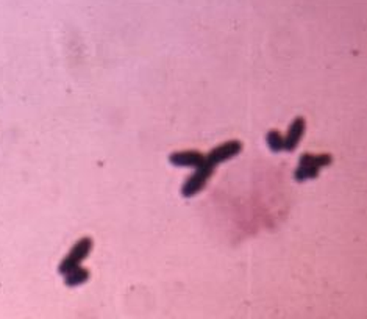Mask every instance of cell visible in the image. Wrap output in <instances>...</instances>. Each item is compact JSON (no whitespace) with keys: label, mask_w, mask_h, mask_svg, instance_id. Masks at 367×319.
<instances>
[{"label":"cell","mask_w":367,"mask_h":319,"mask_svg":"<svg viewBox=\"0 0 367 319\" xmlns=\"http://www.w3.org/2000/svg\"><path fill=\"white\" fill-rule=\"evenodd\" d=\"M331 155L321 154V155H311V154H303L299 161V168L295 171L294 177L297 182H305L309 179H316L319 175V171L322 168L331 165Z\"/></svg>","instance_id":"obj_1"},{"label":"cell","mask_w":367,"mask_h":319,"mask_svg":"<svg viewBox=\"0 0 367 319\" xmlns=\"http://www.w3.org/2000/svg\"><path fill=\"white\" fill-rule=\"evenodd\" d=\"M214 165L207 160L203 163L200 168H197V171L194 175H191L189 179L185 182V185L181 188V194L185 197H193L195 194H199L200 191L207 185V182L210 180V177L214 173Z\"/></svg>","instance_id":"obj_2"},{"label":"cell","mask_w":367,"mask_h":319,"mask_svg":"<svg viewBox=\"0 0 367 319\" xmlns=\"http://www.w3.org/2000/svg\"><path fill=\"white\" fill-rule=\"evenodd\" d=\"M91 249H93V241H91L89 238H83L82 241H79V243L74 246V249L70 251V254L67 255V258L61 263L60 273L67 274L69 271H72L74 268L79 266L82 260L88 257V254H89Z\"/></svg>","instance_id":"obj_3"},{"label":"cell","mask_w":367,"mask_h":319,"mask_svg":"<svg viewBox=\"0 0 367 319\" xmlns=\"http://www.w3.org/2000/svg\"><path fill=\"white\" fill-rule=\"evenodd\" d=\"M241 151H243V144L239 143V141L233 139V141H228V143H224L221 146L214 147L213 151H211L207 155V160L211 163V165L217 166L219 163H224V161H227L230 158H235Z\"/></svg>","instance_id":"obj_4"},{"label":"cell","mask_w":367,"mask_h":319,"mask_svg":"<svg viewBox=\"0 0 367 319\" xmlns=\"http://www.w3.org/2000/svg\"><path fill=\"white\" fill-rule=\"evenodd\" d=\"M169 161H171L172 165L177 168H195L197 169V168H200L205 161H207V157L197 151H185V152H174L171 157H169Z\"/></svg>","instance_id":"obj_5"},{"label":"cell","mask_w":367,"mask_h":319,"mask_svg":"<svg viewBox=\"0 0 367 319\" xmlns=\"http://www.w3.org/2000/svg\"><path fill=\"white\" fill-rule=\"evenodd\" d=\"M305 119L303 118H295L291 125H289V130H288V135L285 138V149L283 151H288V152H292L295 147L299 146L300 139L303 137V133H305Z\"/></svg>","instance_id":"obj_6"},{"label":"cell","mask_w":367,"mask_h":319,"mask_svg":"<svg viewBox=\"0 0 367 319\" xmlns=\"http://www.w3.org/2000/svg\"><path fill=\"white\" fill-rule=\"evenodd\" d=\"M65 275H66V283L69 287H77V285H82V283L88 280L89 273L86 271V269L77 266V268L72 269V271H69Z\"/></svg>","instance_id":"obj_7"},{"label":"cell","mask_w":367,"mask_h":319,"mask_svg":"<svg viewBox=\"0 0 367 319\" xmlns=\"http://www.w3.org/2000/svg\"><path fill=\"white\" fill-rule=\"evenodd\" d=\"M266 141L272 152H280L285 149V138L281 137V133L278 130H271L269 133H267Z\"/></svg>","instance_id":"obj_8"}]
</instances>
